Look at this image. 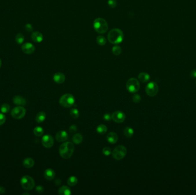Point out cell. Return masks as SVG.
Segmentation results:
<instances>
[{"instance_id": "cell-1", "label": "cell", "mask_w": 196, "mask_h": 195, "mask_svg": "<svg viewBox=\"0 0 196 195\" xmlns=\"http://www.w3.org/2000/svg\"><path fill=\"white\" fill-rule=\"evenodd\" d=\"M75 150V146L71 142H65L62 144L59 148V153L60 156L64 159H68L70 158Z\"/></svg>"}, {"instance_id": "cell-2", "label": "cell", "mask_w": 196, "mask_h": 195, "mask_svg": "<svg viewBox=\"0 0 196 195\" xmlns=\"http://www.w3.org/2000/svg\"><path fill=\"white\" fill-rule=\"evenodd\" d=\"M109 41L112 44L118 45L122 43L124 39V34L119 29L115 28L111 30L107 36Z\"/></svg>"}, {"instance_id": "cell-3", "label": "cell", "mask_w": 196, "mask_h": 195, "mask_svg": "<svg viewBox=\"0 0 196 195\" xmlns=\"http://www.w3.org/2000/svg\"><path fill=\"white\" fill-rule=\"evenodd\" d=\"M93 27L95 30L99 34H105L109 29L107 22L104 18L100 17L97 18L94 20Z\"/></svg>"}, {"instance_id": "cell-4", "label": "cell", "mask_w": 196, "mask_h": 195, "mask_svg": "<svg viewBox=\"0 0 196 195\" xmlns=\"http://www.w3.org/2000/svg\"><path fill=\"white\" fill-rule=\"evenodd\" d=\"M75 103L74 96L69 93L63 94L59 100V104L64 108H71Z\"/></svg>"}, {"instance_id": "cell-5", "label": "cell", "mask_w": 196, "mask_h": 195, "mask_svg": "<svg viewBox=\"0 0 196 195\" xmlns=\"http://www.w3.org/2000/svg\"><path fill=\"white\" fill-rule=\"evenodd\" d=\"M127 154L126 148L122 145L116 146L112 152L113 158L116 160H120L123 159Z\"/></svg>"}, {"instance_id": "cell-6", "label": "cell", "mask_w": 196, "mask_h": 195, "mask_svg": "<svg viewBox=\"0 0 196 195\" xmlns=\"http://www.w3.org/2000/svg\"><path fill=\"white\" fill-rule=\"evenodd\" d=\"M127 90L132 93L137 92L140 89V84L139 81L135 78H131L126 83Z\"/></svg>"}, {"instance_id": "cell-7", "label": "cell", "mask_w": 196, "mask_h": 195, "mask_svg": "<svg viewBox=\"0 0 196 195\" xmlns=\"http://www.w3.org/2000/svg\"><path fill=\"white\" fill-rule=\"evenodd\" d=\"M21 185L22 187L26 191L32 190L35 185L33 179L30 176H24L21 179Z\"/></svg>"}, {"instance_id": "cell-8", "label": "cell", "mask_w": 196, "mask_h": 195, "mask_svg": "<svg viewBox=\"0 0 196 195\" xmlns=\"http://www.w3.org/2000/svg\"><path fill=\"white\" fill-rule=\"evenodd\" d=\"M158 86L155 82H150L146 86V94L150 97H154L158 92Z\"/></svg>"}, {"instance_id": "cell-9", "label": "cell", "mask_w": 196, "mask_h": 195, "mask_svg": "<svg viewBox=\"0 0 196 195\" xmlns=\"http://www.w3.org/2000/svg\"><path fill=\"white\" fill-rule=\"evenodd\" d=\"M26 114V109L23 107H17L14 108L11 112L12 116L15 119H21Z\"/></svg>"}, {"instance_id": "cell-10", "label": "cell", "mask_w": 196, "mask_h": 195, "mask_svg": "<svg viewBox=\"0 0 196 195\" xmlns=\"http://www.w3.org/2000/svg\"><path fill=\"white\" fill-rule=\"evenodd\" d=\"M112 119L116 123H122L126 119V115L123 112L117 111L114 112L111 114Z\"/></svg>"}, {"instance_id": "cell-11", "label": "cell", "mask_w": 196, "mask_h": 195, "mask_svg": "<svg viewBox=\"0 0 196 195\" xmlns=\"http://www.w3.org/2000/svg\"><path fill=\"white\" fill-rule=\"evenodd\" d=\"M42 144L47 148H51L54 144V140L53 137L50 135H46L44 136L42 138Z\"/></svg>"}, {"instance_id": "cell-12", "label": "cell", "mask_w": 196, "mask_h": 195, "mask_svg": "<svg viewBox=\"0 0 196 195\" xmlns=\"http://www.w3.org/2000/svg\"><path fill=\"white\" fill-rule=\"evenodd\" d=\"M22 51L27 55H30L34 52L35 51V47L33 44L30 42H27L23 45L21 47Z\"/></svg>"}, {"instance_id": "cell-13", "label": "cell", "mask_w": 196, "mask_h": 195, "mask_svg": "<svg viewBox=\"0 0 196 195\" xmlns=\"http://www.w3.org/2000/svg\"><path fill=\"white\" fill-rule=\"evenodd\" d=\"M55 138L58 142H64L68 138V133L65 131H60L56 133Z\"/></svg>"}, {"instance_id": "cell-14", "label": "cell", "mask_w": 196, "mask_h": 195, "mask_svg": "<svg viewBox=\"0 0 196 195\" xmlns=\"http://www.w3.org/2000/svg\"><path fill=\"white\" fill-rule=\"evenodd\" d=\"M32 40L37 43H40L43 41L44 37L41 33L39 31H34L31 35Z\"/></svg>"}, {"instance_id": "cell-15", "label": "cell", "mask_w": 196, "mask_h": 195, "mask_svg": "<svg viewBox=\"0 0 196 195\" xmlns=\"http://www.w3.org/2000/svg\"><path fill=\"white\" fill-rule=\"evenodd\" d=\"M53 79L57 84H63L65 80V76L63 73L57 72L54 75Z\"/></svg>"}, {"instance_id": "cell-16", "label": "cell", "mask_w": 196, "mask_h": 195, "mask_svg": "<svg viewBox=\"0 0 196 195\" xmlns=\"http://www.w3.org/2000/svg\"><path fill=\"white\" fill-rule=\"evenodd\" d=\"M44 175V177L47 180L51 181V180H52L55 178L56 174H55V171L53 169L51 168H48L45 170Z\"/></svg>"}, {"instance_id": "cell-17", "label": "cell", "mask_w": 196, "mask_h": 195, "mask_svg": "<svg viewBox=\"0 0 196 195\" xmlns=\"http://www.w3.org/2000/svg\"><path fill=\"white\" fill-rule=\"evenodd\" d=\"M13 101L16 105L20 106H24L27 104L26 100L24 97L19 96H14L13 98Z\"/></svg>"}, {"instance_id": "cell-18", "label": "cell", "mask_w": 196, "mask_h": 195, "mask_svg": "<svg viewBox=\"0 0 196 195\" xmlns=\"http://www.w3.org/2000/svg\"><path fill=\"white\" fill-rule=\"evenodd\" d=\"M107 140L109 142H110V144H115L118 140V135L115 133V132H110L108 133L107 137H106Z\"/></svg>"}, {"instance_id": "cell-19", "label": "cell", "mask_w": 196, "mask_h": 195, "mask_svg": "<svg viewBox=\"0 0 196 195\" xmlns=\"http://www.w3.org/2000/svg\"><path fill=\"white\" fill-rule=\"evenodd\" d=\"M58 193L60 195H70L72 194L71 189L65 185H63L60 188Z\"/></svg>"}, {"instance_id": "cell-20", "label": "cell", "mask_w": 196, "mask_h": 195, "mask_svg": "<svg viewBox=\"0 0 196 195\" xmlns=\"http://www.w3.org/2000/svg\"><path fill=\"white\" fill-rule=\"evenodd\" d=\"M138 79L142 83H147L150 79V75L146 72H141L138 75Z\"/></svg>"}, {"instance_id": "cell-21", "label": "cell", "mask_w": 196, "mask_h": 195, "mask_svg": "<svg viewBox=\"0 0 196 195\" xmlns=\"http://www.w3.org/2000/svg\"><path fill=\"white\" fill-rule=\"evenodd\" d=\"M46 118V114L44 112H39L35 118L36 122L38 123H41L44 121Z\"/></svg>"}, {"instance_id": "cell-22", "label": "cell", "mask_w": 196, "mask_h": 195, "mask_svg": "<svg viewBox=\"0 0 196 195\" xmlns=\"http://www.w3.org/2000/svg\"><path fill=\"white\" fill-rule=\"evenodd\" d=\"M23 164L24 167L27 168H31L34 166V161L32 158L28 157L24 160Z\"/></svg>"}, {"instance_id": "cell-23", "label": "cell", "mask_w": 196, "mask_h": 195, "mask_svg": "<svg viewBox=\"0 0 196 195\" xmlns=\"http://www.w3.org/2000/svg\"><path fill=\"white\" fill-rule=\"evenodd\" d=\"M124 135L126 137H127V138H131L134 133V129L130 127H127L126 128H125L124 129Z\"/></svg>"}, {"instance_id": "cell-24", "label": "cell", "mask_w": 196, "mask_h": 195, "mask_svg": "<svg viewBox=\"0 0 196 195\" xmlns=\"http://www.w3.org/2000/svg\"><path fill=\"white\" fill-rule=\"evenodd\" d=\"M107 127L104 124H100L98 125L96 128L97 132L100 135H105L107 131Z\"/></svg>"}, {"instance_id": "cell-25", "label": "cell", "mask_w": 196, "mask_h": 195, "mask_svg": "<svg viewBox=\"0 0 196 195\" xmlns=\"http://www.w3.org/2000/svg\"><path fill=\"white\" fill-rule=\"evenodd\" d=\"M78 180L77 177L76 176H70L68 179V180H67L68 184L69 186H71V187L75 186L78 184Z\"/></svg>"}, {"instance_id": "cell-26", "label": "cell", "mask_w": 196, "mask_h": 195, "mask_svg": "<svg viewBox=\"0 0 196 195\" xmlns=\"http://www.w3.org/2000/svg\"><path fill=\"white\" fill-rule=\"evenodd\" d=\"M83 138L82 135L80 133L75 134L72 138L73 142L76 144H80L83 141Z\"/></svg>"}, {"instance_id": "cell-27", "label": "cell", "mask_w": 196, "mask_h": 195, "mask_svg": "<svg viewBox=\"0 0 196 195\" xmlns=\"http://www.w3.org/2000/svg\"><path fill=\"white\" fill-rule=\"evenodd\" d=\"M97 44L100 46H104L107 42L106 38L102 36H99L96 38Z\"/></svg>"}, {"instance_id": "cell-28", "label": "cell", "mask_w": 196, "mask_h": 195, "mask_svg": "<svg viewBox=\"0 0 196 195\" xmlns=\"http://www.w3.org/2000/svg\"><path fill=\"white\" fill-rule=\"evenodd\" d=\"M33 133L37 137L41 136L44 133V129L40 127H36L33 130Z\"/></svg>"}, {"instance_id": "cell-29", "label": "cell", "mask_w": 196, "mask_h": 195, "mask_svg": "<svg viewBox=\"0 0 196 195\" xmlns=\"http://www.w3.org/2000/svg\"><path fill=\"white\" fill-rule=\"evenodd\" d=\"M112 52L115 56H119L122 53V48L120 46L116 45L112 47Z\"/></svg>"}, {"instance_id": "cell-30", "label": "cell", "mask_w": 196, "mask_h": 195, "mask_svg": "<svg viewBox=\"0 0 196 195\" xmlns=\"http://www.w3.org/2000/svg\"><path fill=\"white\" fill-rule=\"evenodd\" d=\"M15 40H16V42H17V44H21L24 42V40H25V37H24V36L23 34L18 33L16 36Z\"/></svg>"}, {"instance_id": "cell-31", "label": "cell", "mask_w": 196, "mask_h": 195, "mask_svg": "<svg viewBox=\"0 0 196 195\" xmlns=\"http://www.w3.org/2000/svg\"><path fill=\"white\" fill-rule=\"evenodd\" d=\"M70 115L74 118H78L79 116V111L76 108H73L70 111Z\"/></svg>"}, {"instance_id": "cell-32", "label": "cell", "mask_w": 196, "mask_h": 195, "mask_svg": "<svg viewBox=\"0 0 196 195\" xmlns=\"http://www.w3.org/2000/svg\"><path fill=\"white\" fill-rule=\"evenodd\" d=\"M10 110V105L8 104H3L2 105L1 111L3 113H7Z\"/></svg>"}, {"instance_id": "cell-33", "label": "cell", "mask_w": 196, "mask_h": 195, "mask_svg": "<svg viewBox=\"0 0 196 195\" xmlns=\"http://www.w3.org/2000/svg\"><path fill=\"white\" fill-rule=\"evenodd\" d=\"M102 153L103 154L106 156H110L111 153H112V151L111 149V148L110 147H105L103 150H102Z\"/></svg>"}, {"instance_id": "cell-34", "label": "cell", "mask_w": 196, "mask_h": 195, "mask_svg": "<svg viewBox=\"0 0 196 195\" xmlns=\"http://www.w3.org/2000/svg\"><path fill=\"white\" fill-rule=\"evenodd\" d=\"M133 101L135 103H138L141 101V97L138 94H135L133 96Z\"/></svg>"}, {"instance_id": "cell-35", "label": "cell", "mask_w": 196, "mask_h": 195, "mask_svg": "<svg viewBox=\"0 0 196 195\" xmlns=\"http://www.w3.org/2000/svg\"><path fill=\"white\" fill-rule=\"evenodd\" d=\"M108 5L111 8H115L117 6V1L116 0H109L107 1Z\"/></svg>"}, {"instance_id": "cell-36", "label": "cell", "mask_w": 196, "mask_h": 195, "mask_svg": "<svg viewBox=\"0 0 196 195\" xmlns=\"http://www.w3.org/2000/svg\"><path fill=\"white\" fill-rule=\"evenodd\" d=\"M78 130L77 126L76 125H72L69 128V131L71 133H75Z\"/></svg>"}, {"instance_id": "cell-37", "label": "cell", "mask_w": 196, "mask_h": 195, "mask_svg": "<svg viewBox=\"0 0 196 195\" xmlns=\"http://www.w3.org/2000/svg\"><path fill=\"white\" fill-rule=\"evenodd\" d=\"M6 121V117L4 114L2 113H0V126L2 125Z\"/></svg>"}, {"instance_id": "cell-38", "label": "cell", "mask_w": 196, "mask_h": 195, "mask_svg": "<svg viewBox=\"0 0 196 195\" xmlns=\"http://www.w3.org/2000/svg\"><path fill=\"white\" fill-rule=\"evenodd\" d=\"M25 30L28 31V32H31L33 31V27L32 25L30 24H27L25 26Z\"/></svg>"}, {"instance_id": "cell-39", "label": "cell", "mask_w": 196, "mask_h": 195, "mask_svg": "<svg viewBox=\"0 0 196 195\" xmlns=\"http://www.w3.org/2000/svg\"><path fill=\"white\" fill-rule=\"evenodd\" d=\"M44 188L43 186L41 185H38L36 187V191L38 192V193H43L44 192Z\"/></svg>"}, {"instance_id": "cell-40", "label": "cell", "mask_w": 196, "mask_h": 195, "mask_svg": "<svg viewBox=\"0 0 196 195\" xmlns=\"http://www.w3.org/2000/svg\"><path fill=\"white\" fill-rule=\"evenodd\" d=\"M103 118L106 121H110V120H111L112 119V117H111V115L110 114H109V113H106L103 116Z\"/></svg>"}, {"instance_id": "cell-41", "label": "cell", "mask_w": 196, "mask_h": 195, "mask_svg": "<svg viewBox=\"0 0 196 195\" xmlns=\"http://www.w3.org/2000/svg\"><path fill=\"white\" fill-rule=\"evenodd\" d=\"M190 76L192 78H196V69L192 70L190 73Z\"/></svg>"}, {"instance_id": "cell-42", "label": "cell", "mask_w": 196, "mask_h": 195, "mask_svg": "<svg viewBox=\"0 0 196 195\" xmlns=\"http://www.w3.org/2000/svg\"><path fill=\"white\" fill-rule=\"evenodd\" d=\"M5 192V189L3 187L0 186V194H3Z\"/></svg>"}, {"instance_id": "cell-43", "label": "cell", "mask_w": 196, "mask_h": 195, "mask_svg": "<svg viewBox=\"0 0 196 195\" xmlns=\"http://www.w3.org/2000/svg\"><path fill=\"white\" fill-rule=\"evenodd\" d=\"M1 65H2V61H1V60L0 59V68L1 67Z\"/></svg>"}, {"instance_id": "cell-44", "label": "cell", "mask_w": 196, "mask_h": 195, "mask_svg": "<svg viewBox=\"0 0 196 195\" xmlns=\"http://www.w3.org/2000/svg\"></svg>"}]
</instances>
